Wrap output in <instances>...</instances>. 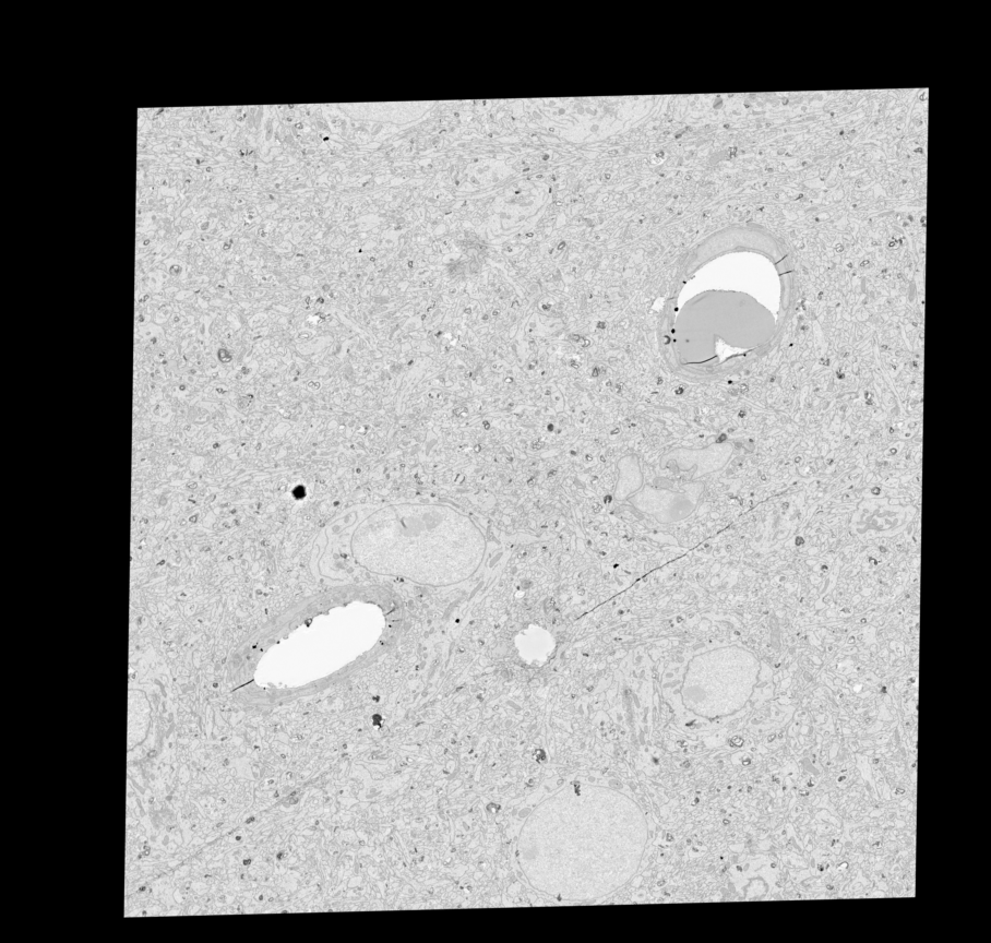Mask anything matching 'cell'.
Listing matches in <instances>:
<instances>
[{
	"mask_svg": "<svg viewBox=\"0 0 991 943\" xmlns=\"http://www.w3.org/2000/svg\"><path fill=\"white\" fill-rule=\"evenodd\" d=\"M351 551L371 572L447 586L476 573L485 557L486 539L468 515L452 506L393 503L359 524Z\"/></svg>",
	"mask_w": 991,
	"mask_h": 943,
	"instance_id": "cell-2",
	"label": "cell"
},
{
	"mask_svg": "<svg viewBox=\"0 0 991 943\" xmlns=\"http://www.w3.org/2000/svg\"><path fill=\"white\" fill-rule=\"evenodd\" d=\"M521 844L528 880L553 896L592 900L629 882L647 841L641 808L616 790L569 786L536 811Z\"/></svg>",
	"mask_w": 991,
	"mask_h": 943,
	"instance_id": "cell-1",
	"label": "cell"
},
{
	"mask_svg": "<svg viewBox=\"0 0 991 943\" xmlns=\"http://www.w3.org/2000/svg\"><path fill=\"white\" fill-rule=\"evenodd\" d=\"M686 673L682 689L688 708L704 717H718L740 709L751 696L760 664L740 647H727L700 656Z\"/></svg>",
	"mask_w": 991,
	"mask_h": 943,
	"instance_id": "cell-3",
	"label": "cell"
}]
</instances>
